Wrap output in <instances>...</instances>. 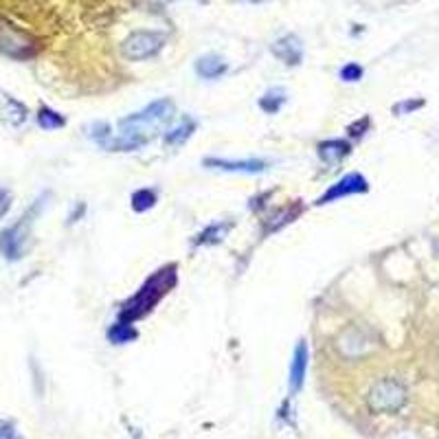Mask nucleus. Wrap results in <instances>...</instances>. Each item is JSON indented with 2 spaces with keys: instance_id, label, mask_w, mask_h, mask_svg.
I'll return each mask as SVG.
<instances>
[{
  "instance_id": "obj_5",
  "label": "nucleus",
  "mask_w": 439,
  "mask_h": 439,
  "mask_svg": "<svg viewBox=\"0 0 439 439\" xmlns=\"http://www.w3.org/2000/svg\"><path fill=\"white\" fill-rule=\"evenodd\" d=\"M40 207H42V200H38V203H35L25 213V217L20 220V222L0 233V255H3L5 260H9V262L23 260L25 248H27V240H29V227L33 222V217L38 215Z\"/></svg>"
},
{
  "instance_id": "obj_2",
  "label": "nucleus",
  "mask_w": 439,
  "mask_h": 439,
  "mask_svg": "<svg viewBox=\"0 0 439 439\" xmlns=\"http://www.w3.org/2000/svg\"><path fill=\"white\" fill-rule=\"evenodd\" d=\"M38 40L9 20H0V53L11 60L25 62L38 55Z\"/></svg>"
},
{
  "instance_id": "obj_12",
  "label": "nucleus",
  "mask_w": 439,
  "mask_h": 439,
  "mask_svg": "<svg viewBox=\"0 0 439 439\" xmlns=\"http://www.w3.org/2000/svg\"><path fill=\"white\" fill-rule=\"evenodd\" d=\"M317 152H319V158H321L325 165H336V163H341L345 156H350L352 145L347 143V141H343V139H329V141L319 143Z\"/></svg>"
},
{
  "instance_id": "obj_16",
  "label": "nucleus",
  "mask_w": 439,
  "mask_h": 439,
  "mask_svg": "<svg viewBox=\"0 0 439 439\" xmlns=\"http://www.w3.org/2000/svg\"><path fill=\"white\" fill-rule=\"evenodd\" d=\"M193 132H196V121H193L191 117H185L176 127H172V130L165 132L163 141H165V145H172V148H178V145L187 143L189 136H191Z\"/></svg>"
},
{
  "instance_id": "obj_10",
  "label": "nucleus",
  "mask_w": 439,
  "mask_h": 439,
  "mask_svg": "<svg viewBox=\"0 0 439 439\" xmlns=\"http://www.w3.org/2000/svg\"><path fill=\"white\" fill-rule=\"evenodd\" d=\"M272 55L277 60H281L286 66H299L303 60V42L297 38L295 33H286L279 40H274L270 46Z\"/></svg>"
},
{
  "instance_id": "obj_25",
  "label": "nucleus",
  "mask_w": 439,
  "mask_h": 439,
  "mask_svg": "<svg viewBox=\"0 0 439 439\" xmlns=\"http://www.w3.org/2000/svg\"><path fill=\"white\" fill-rule=\"evenodd\" d=\"M424 106V101L422 99H411V101H405V103H397L395 108H393V113L395 115H402V113H413V110H417V108H422Z\"/></svg>"
},
{
  "instance_id": "obj_21",
  "label": "nucleus",
  "mask_w": 439,
  "mask_h": 439,
  "mask_svg": "<svg viewBox=\"0 0 439 439\" xmlns=\"http://www.w3.org/2000/svg\"><path fill=\"white\" fill-rule=\"evenodd\" d=\"M130 200H132V209H134L136 213H145V211H150V209L156 205L158 196H156V191H154V189L145 187V189L134 191Z\"/></svg>"
},
{
  "instance_id": "obj_15",
  "label": "nucleus",
  "mask_w": 439,
  "mask_h": 439,
  "mask_svg": "<svg viewBox=\"0 0 439 439\" xmlns=\"http://www.w3.org/2000/svg\"><path fill=\"white\" fill-rule=\"evenodd\" d=\"M233 229V222H217V224H209L205 231H200L193 240V246H215L224 240L229 235V231Z\"/></svg>"
},
{
  "instance_id": "obj_20",
  "label": "nucleus",
  "mask_w": 439,
  "mask_h": 439,
  "mask_svg": "<svg viewBox=\"0 0 439 439\" xmlns=\"http://www.w3.org/2000/svg\"><path fill=\"white\" fill-rule=\"evenodd\" d=\"M38 125L42 127V130H60V127L66 125V119L60 113H55L53 108L42 106L38 110Z\"/></svg>"
},
{
  "instance_id": "obj_24",
  "label": "nucleus",
  "mask_w": 439,
  "mask_h": 439,
  "mask_svg": "<svg viewBox=\"0 0 439 439\" xmlns=\"http://www.w3.org/2000/svg\"><path fill=\"white\" fill-rule=\"evenodd\" d=\"M369 117H364V119H358L356 123H352L350 127H347V132H350V136H354V139H358V136H362L364 132H367V127H369Z\"/></svg>"
},
{
  "instance_id": "obj_6",
  "label": "nucleus",
  "mask_w": 439,
  "mask_h": 439,
  "mask_svg": "<svg viewBox=\"0 0 439 439\" xmlns=\"http://www.w3.org/2000/svg\"><path fill=\"white\" fill-rule=\"evenodd\" d=\"M165 40L167 35L160 31H134L121 42V53L123 58L132 60V62H141V60H150L154 55L160 53V49L165 46Z\"/></svg>"
},
{
  "instance_id": "obj_18",
  "label": "nucleus",
  "mask_w": 439,
  "mask_h": 439,
  "mask_svg": "<svg viewBox=\"0 0 439 439\" xmlns=\"http://www.w3.org/2000/svg\"><path fill=\"white\" fill-rule=\"evenodd\" d=\"M136 336H139L136 327L132 323H125V321H117L115 325H110V329H108V341L113 345L132 343Z\"/></svg>"
},
{
  "instance_id": "obj_26",
  "label": "nucleus",
  "mask_w": 439,
  "mask_h": 439,
  "mask_svg": "<svg viewBox=\"0 0 439 439\" xmlns=\"http://www.w3.org/2000/svg\"><path fill=\"white\" fill-rule=\"evenodd\" d=\"M9 207H11V193L5 191V189H0V220L7 215Z\"/></svg>"
},
{
  "instance_id": "obj_11",
  "label": "nucleus",
  "mask_w": 439,
  "mask_h": 439,
  "mask_svg": "<svg viewBox=\"0 0 439 439\" xmlns=\"http://www.w3.org/2000/svg\"><path fill=\"white\" fill-rule=\"evenodd\" d=\"M307 360H310L307 345L305 341H299V345L295 347V354H292V362H290V380H288L290 395H295L303 389L305 374H307Z\"/></svg>"
},
{
  "instance_id": "obj_1",
  "label": "nucleus",
  "mask_w": 439,
  "mask_h": 439,
  "mask_svg": "<svg viewBox=\"0 0 439 439\" xmlns=\"http://www.w3.org/2000/svg\"><path fill=\"white\" fill-rule=\"evenodd\" d=\"M178 284V266L170 264L156 270L152 277L145 281L134 297L127 299L119 310V321L134 323L143 317H148L152 310L160 303V299Z\"/></svg>"
},
{
  "instance_id": "obj_23",
  "label": "nucleus",
  "mask_w": 439,
  "mask_h": 439,
  "mask_svg": "<svg viewBox=\"0 0 439 439\" xmlns=\"http://www.w3.org/2000/svg\"><path fill=\"white\" fill-rule=\"evenodd\" d=\"M362 75H364V68H362L360 64H356V62L345 64V66L338 70V77H341L343 82H358V79H362Z\"/></svg>"
},
{
  "instance_id": "obj_29",
  "label": "nucleus",
  "mask_w": 439,
  "mask_h": 439,
  "mask_svg": "<svg viewBox=\"0 0 439 439\" xmlns=\"http://www.w3.org/2000/svg\"><path fill=\"white\" fill-rule=\"evenodd\" d=\"M250 3H262V0H250Z\"/></svg>"
},
{
  "instance_id": "obj_13",
  "label": "nucleus",
  "mask_w": 439,
  "mask_h": 439,
  "mask_svg": "<svg viewBox=\"0 0 439 439\" xmlns=\"http://www.w3.org/2000/svg\"><path fill=\"white\" fill-rule=\"evenodd\" d=\"M227 70H229L227 62L215 53L203 55V58L196 60V72H198V77H203V79H217V77H222Z\"/></svg>"
},
{
  "instance_id": "obj_27",
  "label": "nucleus",
  "mask_w": 439,
  "mask_h": 439,
  "mask_svg": "<svg viewBox=\"0 0 439 439\" xmlns=\"http://www.w3.org/2000/svg\"><path fill=\"white\" fill-rule=\"evenodd\" d=\"M0 439H20L13 428V424L9 422H0Z\"/></svg>"
},
{
  "instance_id": "obj_4",
  "label": "nucleus",
  "mask_w": 439,
  "mask_h": 439,
  "mask_svg": "<svg viewBox=\"0 0 439 439\" xmlns=\"http://www.w3.org/2000/svg\"><path fill=\"white\" fill-rule=\"evenodd\" d=\"M174 110H176V106H174L172 99L152 101L150 106H145L141 113H134L130 117L121 119L119 121V130L121 132H143V134H150V132H145V127H156V125L167 123L174 117Z\"/></svg>"
},
{
  "instance_id": "obj_28",
  "label": "nucleus",
  "mask_w": 439,
  "mask_h": 439,
  "mask_svg": "<svg viewBox=\"0 0 439 439\" xmlns=\"http://www.w3.org/2000/svg\"><path fill=\"white\" fill-rule=\"evenodd\" d=\"M84 211H86V207H84V205H77V207H75V211H72V213H70V217H68V222H70V224H75V222H77V220H79V217L84 215Z\"/></svg>"
},
{
  "instance_id": "obj_17",
  "label": "nucleus",
  "mask_w": 439,
  "mask_h": 439,
  "mask_svg": "<svg viewBox=\"0 0 439 439\" xmlns=\"http://www.w3.org/2000/svg\"><path fill=\"white\" fill-rule=\"evenodd\" d=\"M29 113H27V106L20 103L13 97H5L3 99V119L11 125V127H20L25 121H27Z\"/></svg>"
},
{
  "instance_id": "obj_7",
  "label": "nucleus",
  "mask_w": 439,
  "mask_h": 439,
  "mask_svg": "<svg viewBox=\"0 0 439 439\" xmlns=\"http://www.w3.org/2000/svg\"><path fill=\"white\" fill-rule=\"evenodd\" d=\"M371 347H374V343H371L369 334L360 327H347L336 338V350L341 352V356L352 358V360L367 356L371 352Z\"/></svg>"
},
{
  "instance_id": "obj_9",
  "label": "nucleus",
  "mask_w": 439,
  "mask_h": 439,
  "mask_svg": "<svg viewBox=\"0 0 439 439\" xmlns=\"http://www.w3.org/2000/svg\"><path fill=\"white\" fill-rule=\"evenodd\" d=\"M205 167L220 170V172H231V174H262L268 170V163L262 158H246V160H229V158H215L209 156L203 160Z\"/></svg>"
},
{
  "instance_id": "obj_19",
  "label": "nucleus",
  "mask_w": 439,
  "mask_h": 439,
  "mask_svg": "<svg viewBox=\"0 0 439 439\" xmlns=\"http://www.w3.org/2000/svg\"><path fill=\"white\" fill-rule=\"evenodd\" d=\"M286 103V90L284 88H270L268 93L260 99V108L266 115H277L281 106Z\"/></svg>"
},
{
  "instance_id": "obj_8",
  "label": "nucleus",
  "mask_w": 439,
  "mask_h": 439,
  "mask_svg": "<svg viewBox=\"0 0 439 439\" xmlns=\"http://www.w3.org/2000/svg\"><path fill=\"white\" fill-rule=\"evenodd\" d=\"M369 191V182L364 176L360 174H347L343 178H338L332 187H329L319 200L317 205H327V203H334V200H341V198H347V196H356V193H367Z\"/></svg>"
},
{
  "instance_id": "obj_14",
  "label": "nucleus",
  "mask_w": 439,
  "mask_h": 439,
  "mask_svg": "<svg viewBox=\"0 0 439 439\" xmlns=\"http://www.w3.org/2000/svg\"><path fill=\"white\" fill-rule=\"evenodd\" d=\"M301 211H303V205H290V207H284L279 211H274L272 215H268L264 220V235H270L274 231L284 229L286 224L295 222V220L301 215Z\"/></svg>"
},
{
  "instance_id": "obj_22",
  "label": "nucleus",
  "mask_w": 439,
  "mask_h": 439,
  "mask_svg": "<svg viewBox=\"0 0 439 439\" xmlns=\"http://www.w3.org/2000/svg\"><path fill=\"white\" fill-rule=\"evenodd\" d=\"M88 136L93 139L99 148H103V143L113 136V127H110V123H106V121H101V123H93L88 127Z\"/></svg>"
},
{
  "instance_id": "obj_3",
  "label": "nucleus",
  "mask_w": 439,
  "mask_h": 439,
  "mask_svg": "<svg viewBox=\"0 0 439 439\" xmlns=\"http://www.w3.org/2000/svg\"><path fill=\"white\" fill-rule=\"evenodd\" d=\"M407 405V387L395 378H382L374 382L367 393V407L374 413H397Z\"/></svg>"
}]
</instances>
